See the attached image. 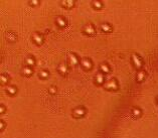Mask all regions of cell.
Masks as SVG:
<instances>
[{"mask_svg":"<svg viewBox=\"0 0 158 138\" xmlns=\"http://www.w3.org/2000/svg\"><path fill=\"white\" fill-rule=\"evenodd\" d=\"M58 71L60 72V73L63 74V75H65V74H67V72H68V67H67L66 63H60V66H58Z\"/></svg>","mask_w":158,"mask_h":138,"instance_id":"9","label":"cell"},{"mask_svg":"<svg viewBox=\"0 0 158 138\" xmlns=\"http://www.w3.org/2000/svg\"><path fill=\"white\" fill-rule=\"evenodd\" d=\"M63 3L66 4V5H68V7H71V6L74 5V1H71V0H68V1H63Z\"/></svg>","mask_w":158,"mask_h":138,"instance_id":"18","label":"cell"},{"mask_svg":"<svg viewBox=\"0 0 158 138\" xmlns=\"http://www.w3.org/2000/svg\"><path fill=\"white\" fill-rule=\"evenodd\" d=\"M56 92V89L54 88V87H52V88H49V93H50V94H54Z\"/></svg>","mask_w":158,"mask_h":138,"instance_id":"22","label":"cell"},{"mask_svg":"<svg viewBox=\"0 0 158 138\" xmlns=\"http://www.w3.org/2000/svg\"><path fill=\"white\" fill-rule=\"evenodd\" d=\"M93 4H94V6L96 8H101V7H102V2H101V1H94V3H93Z\"/></svg>","mask_w":158,"mask_h":138,"instance_id":"19","label":"cell"},{"mask_svg":"<svg viewBox=\"0 0 158 138\" xmlns=\"http://www.w3.org/2000/svg\"><path fill=\"white\" fill-rule=\"evenodd\" d=\"M101 70H102L104 73H108V72H109V67L107 65H105V63H103V65L101 66Z\"/></svg>","mask_w":158,"mask_h":138,"instance_id":"17","label":"cell"},{"mask_svg":"<svg viewBox=\"0 0 158 138\" xmlns=\"http://www.w3.org/2000/svg\"><path fill=\"white\" fill-rule=\"evenodd\" d=\"M101 27H102L103 30L106 31V32H107V31H111V25L108 24V23H103Z\"/></svg>","mask_w":158,"mask_h":138,"instance_id":"15","label":"cell"},{"mask_svg":"<svg viewBox=\"0 0 158 138\" xmlns=\"http://www.w3.org/2000/svg\"><path fill=\"white\" fill-rule=\"evenodd\" d=\"M0 79H1V84H5V83L8 81L7 77H5V76H3V75H1V77H0Z\"/></svg>","mask_w":158,"mask_h":138,"instance_id":"20","label":"cell"},{"mask_svg":"<svg viewBox=\"0 0 158 138\" xmlns=\"http://www.w3.org/2000/svg\"><path fill=\"white\" fill-rule=\"evenodd\" d=\"M86 114V109L85 108H83V107H78V108H76L75 110H74V112H73V115L75 116L76 118H81V117H83L84 115Z\"/></svg>","mask_w":158,"mask_h":138,"instance_id":"2","label":"cell"},{"mask_svg":"<svg viewBox=\"0 0 158 138\" xmlns=\"http://www.w3.org/2000/svg\"><path fill=\"white\" fill-rule=\"evenodd\" d=\"M26 63L28 66H33L35 63H34V59H33L32 58H27L26 59Z\"/></svg>","mask_w":158,"mask_h":138,"instance_id":"16","label":"cell"},{"mask_svg":"<svg viewBox=\"0 0 158 138\" xmlns=\"http://www.w3.org/2000/svg\"><path fill=\"white\" fill-rule=\"evenodd\" d=\"M39 76H41V77H43V78H46L48 76V74H47V72L43 71V72H41V73H39Z\"/></svg>","mask_w":158,"mask_h":138,"instance_id":"21","label":"cell"},{"mask_svg":"<svg viewBox=\"0 0 158 138\" xmlns=\"http://www.w3.org/2000/svg\"><path fill=\"white\" fill-rule=\"evenodd\" d=\"M132 61H133L134 66L137 68V69H140L141 67H142L143 63H142V59L139 56H137L136 54H133L132 55Z\"/></svg>","mask_w":158,"mask_h":138,"instance_id":"3","label":"cell"},{"mask_svg":"<svg viewBox=\"0 0 158 138\" xmlns=\"http://www.w3.org/2000/svg\"><path fill=\"white\" fill-rule=\"evenodd\" d=\"M22 73L24 74V75H26V76L31 75V74H32V70H31L29 67H25V68H23V69H22Z\"/></svg>","mask_w":158,"mask_h":138,"instance_id":"13","label":"cell"},{"mask_svg":"<svg viewBox=\"0 0 158 138\" xmlns=\"http://www.w3.org/2000/svg\"><path fill=\"white\" fill-rule=\"evenodd\" d=\"M6 91H7L10 95H14L16 93V89H15V87H13V86L7 87V88H6Z\"/></svg>","mask_w":158,"mask_h":138,"instance_id":"14","label":"cell"},{"mask_svg":"<svg viewBox=\"0 0 158 138\" xmlns=\"http://www.w3.org/2000/svg\"><path fill=\"white\" fill-rule=\"evenodd\" d=\"M33 39H34V41L36 42L37 44L43 43V35L38 34V33H34V34H33Z\"/></svg>","mask_w":158,"mask_h":138,"instance_id":"7","label":"cell"},{"mask_svg":"<svg viewBox=\"0 0 158 138\" xmlns=\"http://www.w3.org/2000/svg\"><path fill=\"white\" fill-rule=\"evenodd\" d=\"M4 126H5V123L3 122V121H1V122H0V129H4Z\"/></svg>","mask_w":158,"mask_h":138,"instance_id":"23","label":"cell"},{"mask_svg":"<svg viewBox=\"0 0 158 138\" xmlns=\"http://www.w3.org/2000/svg\"><path fill=\"white\" fill-rule=\"evenodd\" d=\"M69 61H71V63H73V65H77L78 63V58L75 56V55L71 54L69 56Z\"/></svg>","mask_w":158,"mask_h":138,"instance_id":"12","label":"cell"},{"mask_svg":"<svg viewBox=\"0 0 158 138\" xmlns=\"http://www.w3.org/2000/svg\"><path fill=\"white\" fill-rule=\"evenodd\" d=\"M30 3L31 4H37L38 3V1H37V0H32V1H30Z\"/></svg>","mask_w":158,"mask_h":138,"instance_id":"26","label":"cell"},{"mask_svg":"<svg viewBox=\"0 0 158 138\" xmlns=\"http://www.w3.org/2000/svg\"><path fill=\"white\" fill-rule=\"evenodd\" d=\"M84 31H85L87 34H94V33H95V28H94V26H93L92 24H88V25H86V26H85Z\"/></svg>","mask_w":158,"mask_h":138,"instance_id":"4","label":"cell"},{"mask_svg":"<svg viewBox=\"0 0 158 138\" xmlns=\"http://www.w3.org/2000/svg\"><path fill=\"white\" fill-rule=\"evenodd\" d=\"M82 66H83L85 69H87V70H89L92 68V63H91V61L90 59H83L82 61Z\"/></svg>","mask_w":158,"mask_h":138,"instance_id":"5","label":"cell"},{"mask_svg":"<svg viewBox=\"0 0 158 138\" xmlns=\"http://www.w3.org/2000/svg\"><path fill=\"white\" fill-rule=\"evenodd\" d=\"M56 23H58V24L60 25V26H62V27L66 26V24H67L66 20H65L63 17H58V18H56Z\"/></svg>","mask_w":158,"mask_h":138,"instance_id":"10","label":"cell"},{"mask_svg":"<svg viewBox=\"0 0 158 138\" xmlns=\"http://www.w3.org/2000/svg\"><path fill=\"white\" fill-rule=\"evenodd\" d=\"M156 101H157V103H158V97H157V99H156Z\"/></svg>","mask_w":158,"mask_h":138,"instance_id":"27","label":"cell"},{"mask_svg":"<svg viewBox=\"0 0 158 138\" xmlns=\"http://www.w3.org/2000/svg\"><path fill=\"white\" fill-rule=\"evenodd\" d=\"M141 114H142V111H141L140 108L135 107V108H133V109H132V115H133L134 117H136V118L137 117H140Z\"/></svg>","mask_w":158,"mask_h":138,"instance_id":"8","label":"cell"},{"mask_svg":"<svg viewBox=\"0 0 158 138\" xmlns=\"http://www.w3.org/2000/svg\"><path fill=\"white\" fill-rule=\"evenodd\" d=\"M8 37H11V40H14V39H15V37H13V35H12L11 33H8Z\"/></svg>","mask_w":158,"mask_h":138,"instance_id":"25","label":"cell"},{"mask_svg":"<svg viewBox=\"0 0 158 138\" xmlns=\"http://www.w3.org/2000/svg\"><path fill=\"white\" fill-rule=\"evenodd\" d=\"M145 77H146V73H145L144 71H139L138 73H137V81H138V82L144 81Z\"/></svg>","mask_w":158,"mask_h":138,"instance_id":"6","label":"cell"},{"mask_svg":"<svg viewBox=\"0 0 158 138\" xmlns=\"http://www.w3.org/2000/svg\"><path fill=\"white\" fill-rule=\"evenodd\" d=\"M96 82L98 83V84H102V83L104 82V76H103L101 73L96 75Z\"/></svg>","mask_w":158,"mask_h":138,"instance_id":"11","label":"cell"},{"mask_svg":"<svg viewBox=\"0 0 158 138\" xmlns=\"http://www.w3.org/2000/svg\"><path fill=\"white\" fill-rule=\"evenodd\" d=\"M105 88L107 90H117L118 89V83L116 80H110L105 84Z\"/></svg>","mask_w":158,"mask_h":138,"instance_id":"1","label":"cell"},{"mask_svg":"<svg viewBox=\"0 0 158 138\" xmlns=\"http://www.w3.org/2000/svg\"><path fill=\"white\" fill-rule=\"evenodd\" d=\"M5 112V108H4V106H0V113H4Z\"/></svg>","mask_w":158,"mask_h":138,"instance_id":"24","label":"cell"}]
</instances>
